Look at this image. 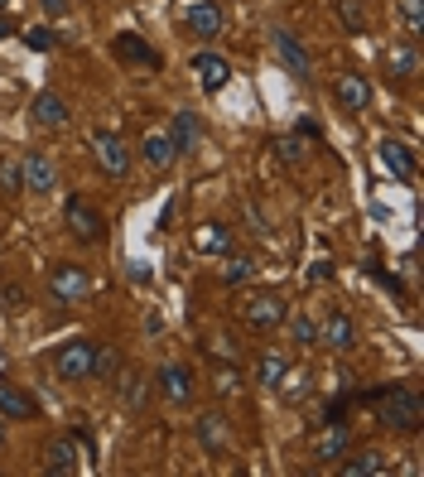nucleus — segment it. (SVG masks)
<instances>
[{"mask_svg":"<svg viewBox=\"0 0 424 477\" xmlns=\"http://www.w3.org/2000/svg\"><path fill=\"white\" fill-rule=\"evenodd\" d=\"M289 338H294V348H314V342H318V324H314L309 314H299L289 324Z\"/></svg>","mask_w":424,"mask_h":477,"instance_id":"nucleus-32","label":"nucleus"},{"mask_svg":"<svg viewBox=\"0 0 424 477\" xmlns=\"http://www.w3.org/2000/svg\"><path fill=\"white\" fill-rule=\"evenodd\" d=\"M400 15H405V39L420 44V34H424V0H400Z\"/></svg>","mask_w":424,"mask_h":477,"instance_id":"nucleus-31","label":"nucleus"},{"mask_svg":"<svg viewBox=\"0 0 424 477\" xmlns=\"http://www.w3.org/2000/svg\"><path fill=\"white\" fill-rule=\"evenodd\" d=\"M63 222H68V232H73L77 242H87V246H97L102 236H106V222H102V212L92 208L87 198H68V202H63Z\"/></svg>","mask_w":424,"mask_h":477,"instance_id":"nucleus-5","label":"nucleus"},{"mask_svg":"<svg viewBox=\"0 0 424 477\" xmlns=\"http://www.w3.org/2000/svg\"><path fill=\"white\" fill-rule=\"evenodd\" d=\"M92 366H97V342H92V338L63 342V348H58V357H53V376L63 381V386L92 381Z\"/></svg>","mask_w":424,"mask_h":477,"instance_id":"nucleus-2","label":"nucleus"},{"mask_svg":"<svg viewBox=\"0 0 424 477\" xmlns=\"http://www.w3.org/2000/svg\"><path fill=\"white\" fill-rule=\"evenodd\" d=\"M285 300H280V294H251V300H246V308H241V324L246 328H256V333H270V328H280L285 324Z\"/></svg>","mask_w":424,"mask_h":477,"instance_id":"nucleus-6","label":"nucleus"},{"mask_svg":"<svg viewBox=\"0 0 424 477\" xmlns=\"http://www.w3.org/2000/svg\"><path fill=\"white\" fill-rule=\"evenodd\" d=\"M333 97H338L343 111H367V106H371V82L362 73H343L333 82Z\"/></svg>","mask_w":424,"mask_h":477,"instance_id":"nucleus-16","label":"nucleus"},{"mask_svg":"<svg viewBox=\"0 0 424 477\" xmlns=\"http://www.w3.org/2000/svg\"><path fill=\"white\" fill-rule=\"evenodd\" d=\"M285 372H289V357H285V352L265 348L261 357H256V381H261L265 391H280V381H285Z\"/></svg>","mask_w":424,"mask_h":477,"instance_id":"nucleus-25","label":"nucleus"},{"mask_svg":"<svg viewBox=\"0 0 424 477\" xmlns=\"http://www.w3.org/2000/svg\"><path fill=\"white\" fill-rule=\"evenodd\" d=\"M193 73H198V82H203V92H222L232 82V63L222 53H193Z\"/></svg>","mask_w":424,"mask_h":477,"instance_id":"nucleus-19","label":"nucleus"},{"mask_svg":"<svg viewBox=\"0 0 424 477\" xmlns=\"http://www.w3.org/2000/svg\"><path fill=\"white\" fill-rule=\"evenodd\" d=\"M0 448H5V420H0Z\"/></svg>","mask_w":424,"mask_h":477,"instance_id":"nucleus-43","label":"nucleus"},{"mask_svg":"<svg viewBox=\"0 0 424 477\" xmlns=\"http://www.w3.org/2000/svg\"><path fill=\"white\" fill-rule=\"evenodd\" d=\"M25 49L53 53V49H58V29H53V25H29V29H25Z\"/></svg>","mask_w":424,"mask_h":477,"instance_id":"nucleus-30","label":"nucleus"},{"mask_svg":"<svg viewBox=\"0 0 424 477\" xmlns=\"http://www.w3.org/2000/svg\"><path fill=\"white\" fill-rule=\"evenodd\" d=\"M275 53H280V63H285L294 78H309L314 73V58L299 44V34H294V29H275Z\"/></svg>","mask_w":424,"mask_h":477,"instance_id":"nucleus-15","label":"nucleus"},{"mask_svg":"<svg viewBox=\"0 0 424 477\" xmlns=\"http://www.w3.org/2000/svg\"><path fill=\"white\" fill-rule=\"evenodd\" d=\"M183 25H188V34H198V39H217L222 34V5L217 0H193Z\"/></svg>","mask_w":424,"mask_h":477,"instance_id":"nucleus-17","label":"nucleus"},{"mask_svg":"<svg viewBox=\"0 0 424 477\" xmlns=\"http://www.w3.org/2000/svg\"><path fill=\"white\" fill-rule=\"evenodd\" d=\"M73 444H77L82 453H87V458L97 453V439H92V429H87V424H77V429H73Z\"/></svg>","mask_w":424,"mask_h":477,"instance_id":"nucleus-35","label":"nucleus"},{"mask_svg":"<svg viewBox=\"0 0 424 477\" xmlns=\"http://www.w3.org/2000/svg\"><path fill=\"white\" fill-rule=\"evenodd\" d=\"M0 415H5V420H34V415H39V405H34V396H25L20 386L0 381Z\"/></svg>","mask_w":424,"mask_h":477,"instance_id":"nucleus-22","label":"nucleus"},{"mask_svg":"<svg viewBox=\"0 0 424 477\" xmlns=\"http://www.w3.org/2000/svg\"><path fill=\"white\" fill-rule=\"evenodd\" d=\"M352 448V434L343 424H323V434L309 444V458H314V468H333V463H343V453Z\"/></svg>","mask_w":424,"mask_h":477,"instance_id":"nucleus-9","label":"nucleus"},{"mask_svg":"<svg viewBox=\"0 0 424 477\" xmlns=\"http://www.w3.org/2000/svg\"><path fill=\"white\" fill-rule=\"evenodd\" d=\"M53 184H58L53 160L44 150H29L25 160H20V188H25V193H53Z\"/></svg>","mask_w":424,"mask_h":477,"instance_id":"nucleus-7","label":"nucleus"},{"mask_svg":"<svg viewBox=\"0 0 424 477\" xmlns=\"http://www.w3.org/2000/svg\"><path fill=\"white\" fill-rule=\"evenodd\" d=\"M5 34H15V20H10V10H0V39Z\"/></svg>","mask_w":424,"mask_h":477,"instance_id":"nucleus-41","label":"nucleus"},{"mask_svg":"<svg viewBox=\"0 0 424 477\" xmlns=\"http://www.w3.org/2000/svg\"><path fill=\"white\" fill-rule=\"evenodd\" d=\"M376 420L395 434H415L424 424V400L410 386H391V391H376Z\"/></svg>","mask_w":424,"mask_h":477,"instance_id":"nucleus-1","label":"nucleus"},{"mask_svg":"<svg viewBox=\"0 0 424 477\" xmlns=\"http://www.w3.org/2000/svg\"><path fill=\"white\" fill-rule=\"evenodd\" d=\"M92 381H121V352L97 342V366H92Z\"/></svg>","mask_w":424,"mask_h":477,"instance_id":"nucleus-28","label":"nucleus"},{"mask_svg":"<svg viewBox=\"0 0 424 477\" xmlns=\"http://www.w3.org/2000/svg\"><path fill=\"white\" fill-rule=\"evenodd\" d=\"M92 154H97V169L106 178H126V174H131V145H126L116 130H92Z\"/></svg>","mask_w":424,"mask_h":477,"instance_id":"nucleus-4","label":"nucleus"},{"mask_svg":"<svg viewBox=\"0 0 424 477\" xmlns=\"http://www.w3.org/2000/svg\"><path fill=\"white\" fill-rule=\"evenodd\" d=\"M169 140H174V150H179V154H193L198 140H203V126H198V116H193V111H174Z\"/></svg>","mask_w":424,"mask_h":477,"instance_id":"nucleus-23","label":"nucleus"},{"mask_svg":"<svg viewBox=\"0 0 424 477\" xmlns=\"http://www.w3.org/2000/svg\"><path fill=\"white\" fill-rule=\"evenodd\" d=\"M328 276H333V266H328V260H318V266H309V284H314V280H328Z\"/></svg>","mask_w":424,"mask_h":477,"instance_id":"nucleus-40","label":"nucleus"},{"mask_svg":"<svg viewBox=\"0 0 424 477\" xmlns=\"http://www.w3.org/2000/svg\"><path fill=\"white\" fill-rule=\"evenodd\" d=\"M111 53H116V58H126V63H140V68H164L159 49H150L140 34H121V39L111 44Z\"/></svg>","mask_w":424,"mask_h":477,"instance_id":"nucleus-20","label":"nucleus"},{"mask_svg":"<svg viewBox=\"0 0 424 477\" xmlns=\"http://www.w3.org/2000/svg\"><path fill=\"white\" fill-rule=\"evenodd\" d=\"M5 308H15V314L25 308V290L20 284H5Z\"/></svg>","mask_w":424,"mask_h":477,"instance_id":"nucleus-37","label":"nucleus"},{"mask_svg":"<svg viewBox=\"0 0 424 477\" xmlns=\"http://www.w3.org/2000/svg\"><path fill=\"white\" fill-rule=\"evenodd\" d=\"M174 212H179V202H164V212H159V232H169V222H174Z\"/></svg>","mask_w":424,"mask_h":477,"instance_id":"nucleus-39","label":"nucleus"},{"mask_svg":"<svg viewBox=\"0 0 424 477\" xmlns=\"http://www.w3.org/2000/svg\"><path fill=\"white\" fill-rule=\"evenodd\" d=\"M318 342H323L328 352H352L357 348V324H352L347 314H328L323 324H318Z\"/></svg>","mask_w":424,"mask_h":477,"instance_id":"nucleus-14","label":"nucleus"},{"mask_svg":"<svg viewBox=\"0 0 424 477\" xmlns=\"http://www.w3.org/2000/svg\"><path fill=\"white\" fill-rule=\"evenodd\" d=\"M82 468V448L73 444V434H58L44 444V473L49 477H73Z\"/></svg>","mask_w":424,"mask_h":477,"instance_id":"nucleus-8","label":"nucleus"},{"mask_svg":"<svg viewBox=\"0 0 424 477\" xmlns=\"http://www.w3.org/2000/svg\"><path fill=\"white\" fill-rule=\"evenodd\" d=\"M347 463H338V473L343 477H376V473H391V458H386L381 448H357V453H343Z\"/></svg>","mask_w":424,"mask_h":477,"instance_id":"nucleus-18","label":"nucleus"},{"mask_svg":"<svg viewBox=\"0 0 424 477\" xmlns=\"http://www.w3.org/2000/svg\"><path fill=\"white\" fill-rule=\"evenodd\" d=\"M155 391L164 400H174V405H188V400H193V391H198V381H193L188 366L169 362V366H159V372H155Z\"/></svg>","mask_w":424,"mask_h":477,"instance_id":"nucleus-10","label":"nucleus"},{"mask_svg":"<svg viewBox=\"0 0 424 477\" xmlns=\"http://www.w3.org/2000/svg\"><path fill=\"white\" fill-rule=\"evenodd\" d=\"M39 5L49 10V15H63V10H68V0H39Z\"/></svg>","mask_w":424,"mask_h":477,"instance_id":"nucleus-42","label":"nucleus"},{"mask_svg":"<svg viewBox=\"0 0 424 477\" xmlns=\"http://www.w3.org/2000/svg\"><path fill=\"white\" fill-rule=\"evenodd\" d=\"M140 154H145V164H150V169H169V164L179 160V150H174L169 130H150V136H145V145H140Z\"/></svg>","mask_w":424,"mask_h":477,"instance_id":"nucleus-24","label":"nucleus"},{"mask_svg":"<svg viewBox=\"0 0 424 477\" xmlns=\"http://www.w3.org/2000/svg\"><path fill=\"white\" fill-rule=\"evenodd\" d=\"M0 10H5V0H0Z\"/></svg>","mask_w":424,"mask_h":477,"instance_id":"nucleus-44","label":"nucleus"},{"mask_svg":"<svg viewBox=\"0 0 424 477\" xmlns=\"http://www.w3.org/2000/svg\"><path fill=\"white\" fill-rule=\"evenodd\" d=\"M275 150H280V160H285V164H299V140H294V136H289V140H280Z\"/></svg>","mask_w":424,"mask_h":477,"instance_id":"nucleus-36","label":"nucleus"},{"mask_svg":"<svg viewBox=\"0 0 424 477\" xmlns=\"http://www.w3.org/2000/svg\"><path fill=\"white\" fill-rule=\"evenodd\" d=\"M208 352L217 357V362H237V348H232V342L222 338V333H217V338H208Z\"/></svg>","mask_w":424,"mask_h":477,"instance_id":"nucleus-34","label":"nucleus"},{"mask_svg":"<svg viewBox=\"0 0 424 477\" xmlns=\"http://www.w3.org/2000/svg\"><path fill=\"white\" fill-rule=\"evenodd\" d=\"M49 294H53L58 304H82L92 294L87 266H77V260H58V266L49 270Z\"/></svg>","mask_w":424,"mask_h":477,"instance_id":"nucleus-3","label":"nucleus"},{"mask_svg":"<svg viewBox=\"0 0 424 477\" xmlns=\"http://www.w3.org/2000/svg\"><path fill=\"white\" fill-rule=\"evenodd\" d=\"M198 444L208 453H222L227 448V420H222V415H203V420H198Z\"/></svg>","mask_w":424,"mask_h":477,"instance_id":"nucleus-26","label":"nucleus"},{"mask_svg":"<svg viewBox=\"0 0 424 477\" xmlns=\"http://www.w3.org/2000/svg\"><path fill=\"white\" fill-rule=\"evenodd\" d=\"M0 188L5 193H25L20 188V160H0Z\"/></svg>","mask_w":424,"mask_h":477,"instance_id":"nucleus-33","label":"nucleus"},{"mask_svg":"<svg viewBox=\"0 0 424 477\" xmlns=\"http://www.w3.org/2000/svg\"><path fill=\"white\" fill-rule=\"evenodd\" d=\"M376 160H381V169L395 178V184H410L415 178V150L405 145V140H381V150H376Z\"/></svg>","mask_w":424,"mask_h":477,"instance_id":"nucleus-11","label":"nucleus"},{"mask_svg":"<svg viewBox=\"0 0 424 477\" xmlns=\"http://www.w3.org/2000/svg\"><path fill=\"white\" fill-rule=\"evenodd\" d=\"M251 276H256V260H251V256L227 251V266H222V284H246Z\"/></svg>","mask_w":424,"mask_h":477,"instance_id":"nucleus-29","label":"nucleus"},{"mask_svg":"<svg viewBox=\"0 0 424 477\" xmlns=\"http://www.w3.org/2000/svg\"><path fill=\"white\" fill-rule=\"evenodd\" d=\"M29 121L39 130H63L73 121V111H68V102L58 97V92H39V97L29 102Z\"/></svg>","mask_w":424,"mask_h":477,"instance_id":"nucleus-13","label":"nucleus"},{"mask_svg":"<svg viewBox=\"0 0 424 477\" xmlns=\"http://www.w3.org/2000/svg\"><path fill=\"white\" fill-rule=\"evenodd\" d=\"M338 5V20H343L347 34H367V5L362 0H333Z\"/></svg>","mask_w":424,"mask_h":477,"instance_id":"nucleus-27","label":"nucleus"},{"mask_svg":"<svg viewBox=\"0 0 424 477\" xmlns=\"http://www.w3.org/2000/svg\"><path fill=\"white\" fill-rule=\"evenodd\" d=\"M193 251H198V256H227V251H232V232H227L222 222L193 226Z\"/></svg>","mask_w":424,"mask_h":477,"instance_id":"nucleus-21","label":"nucleus"},{"mask_svg":"<svg viewBox=\"0 0 424 477\" xmlns=\"http://www.w3.org/2000/svg\"><path fill=\"white\" fill-rule=\"evenodd\" d=\"M294 130H299V136H304V140H318V136H323V130H318V121H309V116H304V121H299V126H294Z\"/></svg>","mask_w":424,"mask_h":477,"instance_id":"nucleus-38","label":"nucleus"},{"mask_svg":"<svg viewBox=\"0 0 424 477\" xmlns=\"http://www.w3.org/2000/svg\"><path fill=\"white\" fill-rule=\"evenodd\" d=\"M381 68H386V78L410 82V78L420 73V44H415V39H400V44H391V49L381 53Z\"/></svg>","mask_w":424,"mask_h":477,"instance_id":"nucleus-12","label":"nucleus"}]
</instances>
